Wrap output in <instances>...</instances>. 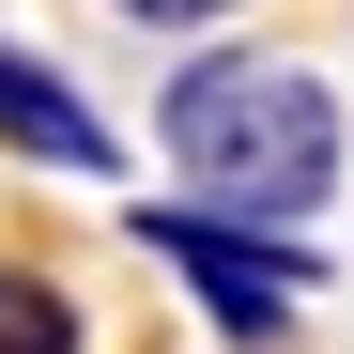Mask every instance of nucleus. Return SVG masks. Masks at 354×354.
I'll use <instances>...</instances> for the list:
<instances>
[{"label": "nucleus", "instance_id": "obj_1", "mask_svg": "<svg viewBox=\"0 0 354 354\" xmlns=\"http://www.w3.org/2000/svg\"><path fill=\"white\" fill-rule=\"evenodd\" d=\"M154 154L169 185L201 216H247V231H308L354 169V124L308 62H277V46H201L185 77L154 93Z\"/></svg>", "mask_w": 354, "mask_h": 354}, {"label": "nucleus", "instance_id": "obj_2", "mask_svg": "<svg viewBox=\"0 0 354 354\" xmlns=\"http://www.w3.org/2000/svg\"><path fill=\"white\" fill-rule=\"evenodd\" d=\"M124 231L201 292V324H216V339H247V354H277L292 308L324 292V247H308V231H247V216H201V201H139Z\"/></svg>", "mask_w": 354, "mask_h": 354}, {"label": "nucleus", "instance_id": "obj_3", "mask_svg": "<svg viewBox=\"0 0 354 354\" xmlns=\"http://www.w3.org/2000/svg\"><path fill=\"white\" fill-rule=\"evenodd\" d=\"M0 154H31V169H124V139H108V108L62 77V62H31V46H0Z\"/></svg>", "mask_w": 354, "mask_h": 354}, {"label": "nucleus", "instance_id": "obj_4", "mask_svg": "<svg viewBox=\"0 0 354 354\" xmlns=\"http://www.w3.org/2000/svg\"><path fill=\"white\" fill-rule=\"evenodd\" d=\"M0 354H93V324H77V292L46 277V262H0Z\"/></svg>", "mask_w": 354, "mask_h": 354}, {"label": "nucleus", "instance_id": "obj_5", "mask_svg": "<svg viewBox=\"0 0 354 354\" xmlns=\"http://www.w3.org/2000/svg\"><path fill=\"white\" fill-rule=\"evenodd\" d=\"M108 16H124V31H169V46H201L216 16H247V0H108Z\"/></svg>", "mask_w": 354, "mask_h": 354}]
</instances>
